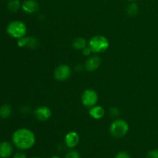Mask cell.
I'll return each mask as SVG.
<instances>
[{
	"label": "cell",
	"instance_id": "7c38bea8",
	"mask_svg": "<svg viewBox=\"0 0 158 158\" xmlns=\"http://www.w3.org/2000/svg\"><path fill=\"white\" fill-rule=\"evenodd\" d=\"M89 114L92 118L95 119V120H100V119L103 117L105 114V111L104 109L101 106L95 105V106L89 108Z\"/></svg>",
	"mask_w": 158,
	"mask_h": 158
},
{
	"label": "cell",
	"instance_id": "cb8c5ba5",
	"mask_svg": "<svg viewBox=\"0 0 158 158\" xmlns=\"http://www.w3.org/2000/svg\"><path fill=\"white\" fill-rule=\"evenodd\" d=\"M50 158H60L59 156H52Z\"/></svg>",
	"mask_w": 158,
	"mask_h": 158
},
{
	"label": "cell",
	"instance_id": "5b68a950",
	"mask_svg": "<svg viewBox=\"0 0 158 158\" xmlns=\"http://www.w3.org/2000/svg\"><path fill=\"white\" fill-rule=\"evenodd\" d=\"M98 94L97 91L93 89H87L83 91L81 96V101L83 106L90 108L97 105L98 102Z\"/></svg>",
	"mask_w": 158,
	"mask_h": 158
},
{
	"label": "cell",
	"instance_id": "d4e9b609",
	"mask_svg": "<svg viewBox=\"0 0 158 158\" xmlns=\"http://www.w3.org/2000/svg\"><path fill=\"white\" fill-rule=\"evenodd\" d=\"M128 1H131V2H134V1H135V0H128Z\"/></svg>",
	"mask_w": 158,
	"mask_h": 158
},
{
	"label": "cell",
	"instance_id": "484cf974",
	"mask_svg": "<svg viewBox=\"0 0 158 158\" xmlns=\"http://www.w3.org/2000/svg\"><path fill=\"white\" fill-rule=\"evenodd\" d=\"M32 158H40V157H32Z\"/></svg>",
	"mask_w": 158,
	"mask_h": 158
},
{
	"label": "cell",
	"instance_id": "ffe728a7",
	"mask_svg": "<svg viewBox=\"0 0 158 158\" xmlns=\"http://www.w3.org/2000/svg\"><path fill=\"white\" fill-rule=\"evenodd\" d=\"M114 158H131V156H130V154L127 152L121 151V152H119L118 154H116Z\"/></svg>",
	"mask_w": 158,
	"mask_h": 158
},
{
	"label": "cell",
	"instance_id": "7a4b0ae2",
	"mask_svg": "<svg viewBox=\"0 0 158 158\" xmlns=\"http://www.w3.org/2000/svg\"><path fill=\"white\" fill-rule=\"evenodd\" d=\"M6 32L11 37L19 40V39L26 36L27 28L23 22L15 20L9 23L6 28Z\"/></svg>",
	"mask_w": 158,
	"mask_h": 158
},
{
	"label": "cell",
	"instance_id": "44dd1931",
	"mask_svg": "<svg viewBox=\"0 0 158 158\" xmlns=\"http://www.w3.org/2000/svg\"><path fill=\"white\" fill-rule=\"evenodd\" d=\"M83 54L84 56H90L91 53H92V50H91L90 48L89 47V46H86V48H84V49H83Z\"/></svg>",
	"mask_w": 158,
	"mask_h": 158
},
{
	"label": "cell",
	"instance_id": "9c48e42d",
	"mask_svg": "<svg viewBox=\"0 0 158 158\" xmlns=\"http://www.w3.org/2000/svg\"><path fill=\"white\" fill-rule=\"evenodd\" d=\"M100 64H101V60H100V56H91L86 61L85 67L88 71L93 72V71L97 70L100 67Z\"/></svg>",
	"mask_w": 158,
	"mask_h": 158
},
{
	"label": "cell",
	"instance_id": "30bf717a",
	"mask_svg": "<svg viewBox=\"0 0 158 158\" xmlns=\"http://www.w3.org/2000/svg\"><path fill=\"white\" fill-rule=\"evenodd\" d=\"M23 12L28 14H33L38 11L39 4L35 0H25L21 6Z\"/></svg>",
	"mask_w": 158,
	"mask_h": 158
},
{
	"label": "cell",
	"instance_id": "7402d4cb",
	"mask_svg": "<svg viewBox=\"0 0 158 158\" xmlns=\"http://www.w3.org/2000/svg\"><path fill=\"white\" fill-rule=\"evenodd\" d=\"M110 113L113 117H116V116L119 115V110L117 107H112L110 109Z\"/></svg>",
	"mask_w": 158,
	"mask_h": 158
},
{
	"label": "cell",
	"instance_id": "4fadbf2b",
	"mask_svg": "<svg viewBox=\"0 0 158 158\" xmlns=\"http://www.w3.org/2000/svg\"><path fill=\"white\" fill-rule=\"evenodd\" d=\"M73 47L77 50H83L87 46L86 40L83 37H77L73 40Z\"/></svg>",
	"mask_w": 158,
	"mask_h": 158
},
{
	"label": "cell",
	"instance_id": "9a60e30c",
	"mask_svg": "<svg viewBox=\"0 0 158 158\" xmlns=\"http://www.w3.org/2000/svg\"><path fill=\"white\" fill-rule=\"evenodd\" d=\"M12 114V108L9 105H3L0 107V117L6 119L10 117Z\"/></svg>",
	"mask_w": 158,
	"mask_h": 158
},
{
	"label": "cell",
	"instance_id": "6da1fadb",
	"mask_svg": "<svg viewBox=\"0 0 158 158\" xmlns=\"http://www.w3.org/2000/svg\"><path fill=\"white\" fill-rule=\"evenodd\" d=\"M12 143L20 151H26L32 148L35 143L34 133L27 128L16 130L12 134Z\"/></svg>",
	"mask_w": 158,
	"mask_h": 158
},
{
	"label": "cell",
	"instance_id": "603a6c76",
	"mask_svg": "<svg viewBox=\"0 0 158 158\" xmlns=\"http://www.w3.org/2000/svg\"><path fill=\"white\" fill-rule=\"evenodd\" d=\"M13 158H26V154L23 152H22V151H18V152H16L14 154Z\"/></svg>",
	"mask_w": 158,
	"mask_h": 158
},
{
	"label": "cell",
	"instance_id": "3957f363",
	"mask_svg": "<svg viewBox=\"0 0 158 158\" xmlns=\"http://www.w3.org/2000/svg\"><path fill=\"white\" fill-rule=\"evenodd\" d=\"M110 43L107 39L101 35H97L92 37L88 43V46L94 53L105 52L108 49Z\"/></svg>",
	"mask_w": 158,
	"mask_h": 158
},
{
	"label": "cell",
	"instance_id": "8fae6325",
	"mask_svg": "<svg viewBox=\"0 0 158 158\" xmlns=\"http://www.w3.org/2000/svg\"><path fill=\"white\" fill-rule=\"evenodd\" d=\"M13 153V147L9 142L3 141L0 143V158H9Z\"/></svg>",
	"mask_w": 158,
	"mask_h": 158
},
{
	"label": "cell",
	"instance_id": "ac0fdd59",
	"mask_svg": "<svg viewBox=\"0 0 158 158\" xmlns=\"http://www.w3.org/2000/svg\"><path fill=\"white\" fill-rule=\"evenodd\" d=\"M65 158H80V154L76 150H69L65 155Z\"/></svg>",
	"mask_w": 158,
	"mask_h": 158
},
{
	"label": "cell",
	"instance_id": "277c9868",
	"mask_svg": "<svg viewBox=\"0 0 158 158\" xmlns=\"http://www.w3.org/2000/svg\"><path fill=\"white\" fill-rule=\"evenodd\" d=\"M129 131V125L122 119H117L110 126V132L116 138L123 137Z\"/></svg>",
	"mask_w": 158,
	"mask_h": 158
},
{
	"label": "cell",
	"instance_id": "d6986e66",
	"mask_svg": "<svg viewBox=\"0 0 158 158\" xmlns=\"http://www.w3.org/2000/svg\"><path fill=\"white\" fill-rule=\"evenodd\" d=\"M146 158H158V149H154L149 151Z\"/></svg>",
	"mask_w": 158,
	"mask_h": 158
},
{
	"label": "cell",
	"instance_id": "8992f818",
	"mask_svg": "<svg viewBox=\"0 0 158 158\" xmlns=\"http://www.w3.org/2000/svg\"><path fill=\"white\" fill-rule=\"evenodd\" d=\"M71 75V69L68 65H60L56 68L54 71V77L58 81H65L69 78Z\"/></svg>",
	"mask_w": 158,
	"mask_h": 158
},
{
	"label": "cell",
	"instance_id": "2e32d148",
	"mask_svg": "<svg viewBox=\"0 0 158 158\" xmlns=\"http://www.w3.org/2000/svg\"><path fill=\"white\" fill-rule=\"evenodd\" d=\"M127 11L128 15H130L131 16H134L138 12V6L136 3H131L128 6Z\"/></svg>",
	"mask_w": 158,
	"mask_h": 158
},
{
	"label": "cell",
	"instance_id": "ba28073f",
	"mask_svg": "<svg viewBox=\"0 0 158 158\" xmlns=\"http://www.w3.org/2000/svg\"><path fill=\"white\" fill-rule=\"evenodd\" d=\"M64 142L67 148L73 149L78 145L79 142H80V136L77 132L70 131L65 136Z\"/></svg>",
	"mask_w": 158,
	"mask_h": 158
},
{
	"label": "cell",
	"instance_id": "52a82bcc",
	"mask_svg": "<svg viewBox=\"0 0 158 158\" xmlns=\"http://www.w3.org/2000/svg\"><path fill=\"white\" fill-rule=\"evenodd\" d=\"M34 116L40 121H46V120L50 118L51 110L47 106H39L34 111Z\"/></svg>",
	"mask_w": 158,
	"mask_h": 158
},
{
	"label": "cell",
	"instance_id": "5bb4252c",
	"mask_svg": "<svg viewBox=\"0 0 158 158\" xmlns=\"http://www.w3.org/2000/svg\"><path fill=\"white\" fill-rule=\"evenodd\" d=\"M21 2L19 0H9L7 3V8L10 12H15L21 8Z\"/></svg>",
	"mask_w": 158,
	"mask_h": 158
},
{
	"label": "cell",
	"instance_id": "e0dca14e",
	"mask_svg": "<svg viewBox=\"0 0 158 158\" xmlns=\"http://www.w3.org/2000/svg\"><path fill=\"white\" fill-rule=\"evenodd\" d=\"M26 47L29 48V49H35L37 47V44L38 42L37 40L34 37H26Z\"/></svg>",
	"mask_w": 158,
	"mask_h": 158
}]
</instances>
